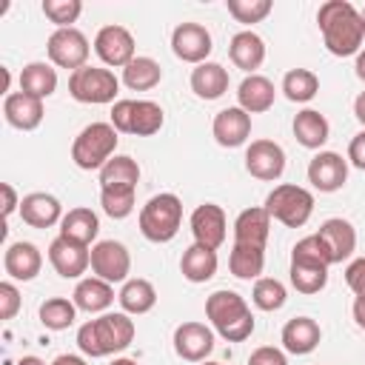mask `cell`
I'll return each mask as SVG.
<instances>
[{"label": "cell", "instance_id": "6da1fadb", "mask_svg": "<svg viewBox=\"0 0 365 365\" xmlns=\"http://www.w3.org/2000/svg\"><path fill=\"white\" fill-rule=\"evenodd\" d=\"M322 43L334 57L359 54L365 40V17L348 0H325L317 11Z\"/></svg>", "mask_w": 365, "mask_h": 365}, {"label": "cell", "instance_id": "7a4b0ae2", "mask_svg": "<svg viewBox=\"0 0 365 365\" xmlns=\"http://www.w3.org/2000/svg\"><path fill=\"white\" fill-rule=\"evenodd\" d=\"M131 339H134V322L128 319V314H103L80 325L77 331V348L91 359L125 351Z\"/></svg>", "mask_w": 365, "mask_h": 365}, {"label": "cell", "instance_id": "3957f363", "mask_svg": "<svg viewBox=\"0 0 365 365\" xmlns=\"http://www.w3.org/2000/svg\"><path fill=\"white\" fill-rule=\"evenodd\" d=\"M331 254L319 234L302 237L294 251H291V285L299 294H319L328 282V268H331Z\"/></svg>", "mask_w": 365, "mask_h": 365}, {"label": "cell", "instance_id": "277c9868", "mask_svg": "<svg viewBox=\"0 0 365 365\" xmlns=\"http://www.w3.org/2000/svg\"><path fill=\"white\" fill-rule=\"evenodd\" d=\"M205 317L211 319L214 331L225 342H242L254 334V314L237 291H228V288L214 291L205 299Z\"/></svg>", "mask_w": 365, "mask_h": 365}, {"label": "cell", "instance_id": "5b68a950", "mask_svg": "<svg viewBox=\"0 0 365 365\" xmlns=\"http://www.w3.org/2000/svg\"><path fill=\"white\" fill-rule=\"evenodd\" d=\"M117 128L111 123H91L86 125L74 143H71V160L77 168L83 171H94V168H103L111 157H114V148H117Z\"/></svg>", "mask_w": 365, "mask_h": 365}, {"label": "cell", "instance_id": "8992f818", "mask_svg": "<svg viewBox=\"0 0 365 365\" xmlns=\"http://www.w3.org/2000/svg\"><path fill=\"white\" fill-rule=\"evenodd\" d=\"M182 222V202L177 194H154L140 208V231L148 242H168Z\"/></svg>", "mask_w": 365, "mask_h": 365}, {"label": "cell", "instance_id": "52a82bcc", "mask_svg": "<svg viewBox=\"0 0 365 365\" xmlns=\"http://www.w3.org/2000/svg\"><path fill=\"white\" fill-rule=\"evenodd\" d=\"M262 208L271 214V220L282 222L285 228H299L314 214V194L308 188H302V185L282 182V185H277L265 197V205Z\"/></svg>", "mask_w": 365, "mask_h": 365}, {"label": "cell", "instance_id": "ba28073f", "mask_svg": "<svg viewBox=\"0 0 365 365\" xmlns=\"http://www.w3.org/2000/svg\"><path fill=\"white\" fill-rule=\"evenodd\" d=\"M163 123H165V114L151 100H117L111 108V125L123 134L151 137L163 128Z\"/></svg>", "mask_w": 365, "mask_h": 365}, {"label": "cell", "instance_id": "9c48e42d", "mask_svg": "<svg viewBox=\"0 0 365 365\" xmlns=\"http://www.w3.org/2000/svg\"><path fill=\"white\" fill-rule=\"evenodd\" d=\"M117 91H120V80L108 68L83 66V68H77V71L68 74V94L77 103H88V106L114 103Z\"/></svg>", "mask_w": 365, "mask_h": 365}, {"label": "cell", "instance_id": "30bf717a", "mask_svg": "<svg viewBox=\"0 0 365 365\" xmlns=\"http://www.w3.org/2000/svg\"><path fill=\"white\" fill-rule=\"evenodd\" d=\"M46 51H48V60H51L57 68H71V71H77V68L86 66L91 48H88L86 34L71 26V29H57V31L48 37Z\"/></svg>", "mask_w": 365, "mask_h": 365}, {"label": "cell", "instance_id": "8fae6325", "mask_svg": "<svg viewBox=\"0 0 365 365\" xmlns=\"http://www.w3.org/2000/svg\"><path fill=\"white\" fill-rule=\"evenodd\" d=\"M91 271L94 277L106 279V282H125L128 271H131V254L123 242L117 240H103L91 248Z\"/></svg>", "mask_w": 365, "mask_h": 365}, {"label": "cell", "instance_id": "7c38bea8", "mask_svg": "<svg viewBox=\"0 0 365 365\" xmlns=\"http://www.w3.org/2000/svg\"><path fill=\"white\" fill-rule=\"evenodd\" d=\"M245 168L262 182H274L285 171V151L274 140H254L245 151Z\"/></svg>", "mask_w": 365, "mask_h": 365}, {"label": "cell", "instance_id": "4fadbf2b", "mask_svg": "<svg viewBox=\"0 0 365 365\" xmlns=\"http://www.w3.org/2000/svg\"><path fill=\"white\" fill-rule=\"evenodd\" d=\"M94 51L106 66L125 68L137 54H134V37L123 26H103L94 37Z\"/></svg>", "mask_w": 365, "mask_h": 365}, {"label": "cell", "instance_id": "5bb4252c", "mask_svg": "<svg viewBox=\"0 0 365 365\" xmlns=\"http://www.w3.org/2000/svg\"><path fill=\"white\" fill-rule=\"evenodd\" d=\"M214 43H211V34L205 26L200 23H180L174 31H171V51L182 60V63H205V57L211 54Z\"/></svg>", "mask_w": 365, "mask_h": 365}, {"label": "cell", "instance_id": "9a60e30c", "mask_svg": "<svg viewBox=\"0 0 365 365\" xmlns=\"http://www.w3.org/2000/svg\"><path fill=\"white\" fill-rule=\"evenodd\" d=\"M48 262L54 265V271L66 279H77L80 274H86V268L91 265V251L88 245H80L74 240L66 237H54L48 245Z\"/></svg>", "mask_w": 365, "mask_h": 365}, {"label": "cell", "instance_id": "2e32d148", "mask_svg": "<svg viewBox=\"0 0 365 365\" xmlns=\"http://www.w3.org/2000/svg\"><path fill=\"white\" fill-rule=\"evenodd\" d=\"M174 351L185 362H205V356L214 351V331L202 322H182L174 328Z\"/></svg>", "mask_w": 365, "mask_h": 365}, {"label": "cell", "instance_id": "e0dca14e", "mask_svg": "<svg viewBox=\"0 0 365 365\" xmlns=\"http://www.w3.org/2000/svg\"><path fill=\"white\" fill-rule=\"evenodd\" d=\"M348 180V160H342V154L336 151H319L311 163H308V182L317 191H339Z\"/></svg>", "mask_w": 365, "mask_h": 365}, {"label": "cell", "instance_id": "ac0fdd59", "mask_svg": "<svg viewBox=\"0 0 365 365\" xmlns=\"http://www.w3.org/2000/svg\"><path fill=\"white\" fill-rule=\"evenodd\" d=\"M225 211L217 205V202H202L194 208L191 214V234H194V242L205 245V248H220L225 242Z\"/></svg>", "mask_w": 365, "mask_h": 365}, {"label": "cell", "instance_id": "d6986e66", "mask_svg": "<svg viewBox=\"0 0 365 365\" xmlns=\"http://www.w3.org/2000/svg\"><path fill=\"white\" fill-rule=\"evenodd\" d=\"M211 134L214 140L222 145V148H237L248 140L251 134V114L242 111L240 106H231V108H222L217 111L214 123H211Z\"/></svg>", "mask_w": 365, "mask_h": 365}, {"label": "cell", "instance_id": "ffe728a7", "mask_svg": "<svg viewBox=\"0 0 365 365\" xmlns=\"http://www.w3.org/2000/svg\"><path fill=\"white\" fill-rule=\"evenodd\" d=\"M3 117L9 125L20 128V131H34L43 123V100L26 94V91H14L6 94L3 100Z\"/></svg>", "mask_w": 365, "mask_h": 365}, {"label": "cell", "instance_id": "44dd1931", "mask_svg": "<svg viewBox=\"0 0 365 365\" xmlns=\"http://www.w3.org/2000/svg\"><path fill=\"white\" fill-rule=\"evenodd\" d=\"M20 217L31 228H51L54 222L63 220V205L54 194L34 191V194H26L20 200Z\"/></svg>", "mask_w": 365, "mask_h": 365}, {"label": "cell", "instance_id": "7402d4cb", "mask_svg": "<svg viewBox=\"0 0 365 365\" xmlns=\"http://www.w3.org/2000/svg\"><path fill=\"white\" fill-rule=\"evenodd\" d=\"M3 268L11 279H20V282H29L40 274L43 268V254L34 242H11L3 254Z\"/></svg>", "mask_w": 365, "mask_h": 365}, {"label": "cell", "instance_id": "603a6c76", "mask_svg": "<svg viewBox=\"0 0 365 365\" xmlns=\"http://www.w3.org/2000/svg\"><path fill=\"white\" fill-rule=\"evenodd\" d=\"M317 234L325 242V248L331 254V262H342V259H348L356 251V228L348 220H342V217L325 220Z\"/></svg>", "mask_w": 365, "mask_h": 365}, {"label": "cell", "instance_id": "cb8c5ba5", "mask_svg": "<svg viewBox=\"0 0 365 365\" xmlns=\"http://www.w3.org/2000/svg\"><path fill=\"white\" fill-rule=\"evenodd\" d=\"M140 165L137 160L117 154L100 168V191H137Z\"/></svg>", "mask_w": 365, "mask_h": 365}, {"label": "cell", "instance_id": "d4e9b609", "mask_svg": "<svg viewBox=\"0 0 365 365\" xmlns=\"http://www.w3.org/2000/svg\"><path fill=\"white\" fill-rule=\"evenodd\" d=\"M319 339H322V331H319L317 319H311V317H294L282 328V348L297 356L311 354L319 345Z\"/></svg>", "mask_w": 365, "mask_h": 365}, {"label": "cell", "instance_id": "484cf974", "mask_svg": "<svg viewBox=\"0 0 365 365\" xmlns=\"http://www.w3.org/2000/svg\"><path fill=\"white\" fill-rule=\"evenodd\" d=\"M268 234H271V214L265 208H245L234 220V242H240V245L265 248Z\"/></svg>", "mask_w": 365, "mask_h": 365}, {"label": "cell", "instance_id": "4316f807", "mask_svg": "<svg viewBox=\"0 0 365 365\" xmlns=\"http://www.w3.org/2000/svg\"><path fill=\"white\" fill-rule=\"evenodd\" d=\"M228 57H231V63H234L237 68L254 74V68H259L262 60H265V43H262V37H259L257 31H251V29L237 31V34L231 37Z\"/></svg>", "mask_w": 365, "mask_h": 365}, {"label": "cell", "instance_id": "83f0119b", "mask_svg": "<svg viewBox=\"0 0 365 365\" xmlns=\"http://www.w3.org/2000/svg\"><path fill=\"white\" fill-rule=\"evenodd\" d=\"M274 97H277L274 83H271L268 77H262V74H248V77L240 83V88H237L240 108L248 111V114H262V111H268V108L274 106Z\"/></svg>", "mask_w": 365, "mask_h": 365}, {"label": "cell", "instance_id": "f1b7e54d", "mask_svg": "<svg viewBox=\"0 0 365 365\" xmlns=\"http://www.w3.org/2000/svg\"><path fill=\"white\" fill-rule=\"evenodd\" d=\"M191 91L200 97V100H217L228 91V71L220 66V63H200L194 71H191Z\"/></svg>", "mask_w": 365, "mask_h": 365}, {"label": "cell", "instance_id": "f546056e", "mask_svg": "<svg viewBox=\"0 0 365 365\" xmlns=\"http://www.w3.org/2000/svg\"><path fill=\"white\" fill-rule=\"evenodd\" d=\"M97 231H100V220L91 208H71L60 220V237L74 240L80 245H91L97 240Z\"/></svg>", "mask_w": 365, "mask_h": 365}, {"label": "cell", "instance_id": "4dcf8cb0", "mask_svg": "<svg viewBox=\"0 0 365 365\" xmlns=\"http://www.w3.org/2000/svg\"><path fill=\"white\" fill-rule=\"evenodd\" d=\"M180 271L188 282H208L217 274V251L205 248L200 242L188 245L182 259H180Z\"/></svg>", "mask_w": 365, "mask_h": 365}, {"label": "cell", "instance_id": "1f68e13d", "mask_svg": "<svg viewBox=\"0 0 365 365\" xmlns=\"http://www.w3.org/2000/svg\"><path fill=\"white\" fill-rule=\"evenodd\" d=\"M111 302H114V288H111V282H106L100 277L80 279L74 288V305L80 311L97 314V311H106Z\"/></svg>", "mask_w": 365, "mask_h": 365}, {"label": "cell", "instance_id": "d6a6232c", "mask_svg": "<svg viewBox=\"0 0 365 365\" xmlns=\"http://www.w3.org/2000/svg\"><path fill=\"white\" fill-rule=\"evenodd\" d=\"M328 134H331V125H328V120L319 111L305 108V111H299L294 117V137H297L299 145H305V148H322L325 140H328Z\"/></svg>", "mask_w": 365, "mask_h": 365}, {"label": "cell", "instance_id": "836d02e7", "mask_svg": "<svg viewBox=\"0 0 365 365\" xmlns=\"http://www.w3.org/2000/svg\"><path fill=\"white\" fill-rule=\"evenodd\" d=\"M117 299H120L123 314H137L140 317V314H148L157 305V291H154V285L148 279L137 277V279H125L123 282Z\"/></svg>", "mask_w": 365, "mask_h": 365}, {"label": "cell", "instance_id": "e575fe53", "mask_svg": "<svg viewBox=\"0 0 365 365\" xmlns=\"http://www.w3.org/2000/svg\"><path fill=\"white\" fill-rule=\"evenodd\" d=\"M228 268L237 279H259V274L265 268V248L234 242L231 257H228Z\"/></svg>", "mask_w": 365, "mask_h": 365}, {"label": "cell", "instance_id": "d590c367", "mask_svg": "<svg viewBox=\"0 0 365 365\" xmlns=\"http://www.w3.org/2000/svg\"><path fill=\"white\" fill-rule=\"evenodd\" d=\"M54 88H57V71L48 63H29V66H23V71H20V91L43 100V97H51Z\"/></svg>", "mask_w": 365, "mask_h": 365}, {"label": "cell", "instance_id": "8d00e7d4", "mask_svg": "<svg viewBox=\"0 0 365 365\" xmlns=\"http://www.w3.org/2000/svg\"><path fill=\"white\" fill-rule=\"evenodd\" d=\"M163 80V68L157 60L151 57H134L125 68H123V83L131 91H148Z\"/></svg>", "mask_w": 365, "mask_h": 365}, {"label": "cell", "instance_id": "74e56055", "mask_svg": "<svg viewBox=\"0 0 365 365\" xmlns=\"http://www.w3.org/2000/svg\"><path fill=\"white\" fill-rule=\"evenodd\" d=\"M282 91L291 103H308L314 100V94L319 91V80L314 71L308 68H291L285 77H282Z\"/></svg>", "mask_w": 365, "mask_h": 365}, {"label": "cell", "instance_id": "f35d334b", "mask_svg": "<svg viewBox=\"0 0 365 365\" xmlns=\"http://www.w3.org/2000/svg\"><path fill=\"white\" fill-rule=\"evenodd\" d=\"M77 317V305L74 299H66V297H51L40 305V322L48 328V331H66Z\"/></svg>", "mask_w": 365, "mask_h": 365}, {"label": "cell", "instance_id": "ab89813d", "mask_svg": "<svg viewBox=\"0 0 365 365\" xmlns=\"http://www.w3.org/2000/svg\"><path fill=\"white\" fill-rule=\"evenodd\" d=\"M251 299L259 311H279L285 305V285L274 277H259L254 282V291H251Z\"/></svg>", "mask_w": 365, "mask_h": 365}, {"label": "cell", "instance_id": "60d3db41", "mask_svg": "<svg viewBox=\"0 0 365 365\" xmlns=\"http://www.w3.org/2000/svg\"><path fill=\"white\" fill-rule=\"evenodd\" d=\"M274 3L271 0H228V14L237 20V23H262L268 14H271Z\"/></svg>", "mask_w": 365, "mask_h": 365}, {"label": "cell", "instance_id": "b9f144b4", "mask_svg": "<svg viewBox=\"0 0 365 365\" xmlns=\"http://www.w3.org/2000/svg\"><path fill=\"white\" fill-rule=\"evenodd\" d=\"M83 3L80 0H43V14L57 29H71V23L80 17Z\"/></svg>", "mask_w": 365, "mask_h": 365}, {"label": "cell", "instance_id": "7bdbcfd3", "mask_svg": "<svg viewBox=\"0 0 365 365\" xmlns=\"http://www.w3.org/2000/svg\"><path fill=\"white\" fill-rule=\"evenodd\" d=\"M137 191H100V205L111 220H125L134 211Z\"/></svg>", "mask_w": 365, "mask_h": 365}, {"label": "cell", "instance_id": "ee69618b", "mask_svg": "<svg viewBox=\"0 0 365 365\" xmlns=\"http://www.w3.org/2000/svg\"><path fill=\"white\" fill-rule=\"evenodd\" d=\"M20 311V291L14 282H0V317L3 319H14V314Z\"/></svg>", "mask_w": 365, "mask_h": 365}, {"label": "cell", "instance_id": "f6af8a7d", "mask_svg": "<svg viewBox=\"0 0 365 365\" xmlns=\"http://www.w3.org/2000/svg\"><path fill=\"white\" fill-rule=\"evenodd\" d=\"M345 282H348V288L356 294V299L365 302V257L354 259V262L345 268Z\"/></svg>", "mask_w": 365, "mask_h": 365}, {"label": "cell", "instance_id": "bcb514c9", "mask_svg": "<svg viewBox=\"0 0 365 365\" xmlns=\"http://www.w3.org/2000/svg\"><path fill=\"white\" fill-rule=\"evenodd\" d=\"M248 365H288V359H285V354H282L279 348L262 345V348H257V351L248 356Z\"/></svg>", "mask_w": 365, "mask_h": 365}, {"label": "cell", "instance_id": "7dc6e473", "mask_svg": "<svg viewBox=\"0 0 365 365\" xmlns=\"http://www.w3.org/2000/svg\"><path fill=\"white\" fill-rule=\"evenodd\" d=\"M348 160H351V165H356L359 171H365V131H359L356 137H351V143H348Z\"/></svg>", "mask_w": 365, "mask_h": 365}, {"label": "cell", "instance_id": "c3c4849f", "mask_svg": "<svg viewBox=\"0 0 365 365\" xmlns=\"http://www.w3.org/2000/svg\"><path fill=\"white\" fill-rule=\"evenodd\" d=\"M3 188V217H11V211L14 208H20V202H17V194H14V188H11V182H3L0 185Z\"/></svg>", "mask_w": 365, "mask_h": 365}, {"label": "cell", "instance_id": "681fc988", "mask_svg": "<svg viewBox=\"0 0 365 365\" xmlns=\"http://www.w3.org/2000/svg\"><path fill=\"white\" fill-rule=\"evenodd\" d=\"M354 117L365 125V91H359V94H356V100H354Z\"/></svg>", "mask_w": 365, "mask_h": 365}, {"label": "cell", "instance_id": "f907efd6", "mask_svg": "<svg viewBox=\"0 0 365 365\" xmlns=\"http://www.w3.org/2000/svg\"><path fill=\"white\" fill-rule=\"evenodd\" d=\"M51 365H88V362H86L83 356H74V354H60Z\"/></svg>", "mask_w": 365, "mask_h": 365}, {"label": "cell", "instance_id": "816d5d0a", "mask_svg": "<svg viewBox=\"0 0 365 365\" xmlns=\"http://www.w3.org/2000/svg\"><path fill=\"white\" fill-rule=\"evenodd\" d=\"M354 319H356L359 328H365V302H362V299L354 302Z\"/></svg>", "mask_w": 365, "mask_h": 365}, {"label": "cell", "instance_id": "f5cc1de1", "mask_svg": "<svg viewBox=\"0 0 365 365\" xmlns=\"http://www.w3.org/2000/svg\"><path fill=\"white\" fill-rule=\"evenodd\" d=\"M354 68H356V77L365 83V51L356 54V66H354Z\"/></svg>", "mask_w": 365, "mask_h": 365}, {"label": "cell", "instance_id": "db71d44e", "mask_svg": "<svg viewBox=\"0 0 365 365\" xmlns=\"http://www.w3.org/2000/svg\"><path fill=\"white\" fill-rule=\"evenodd\" d=\"M17 365H46V362H43L40 356H23V359H20Z\"/></svg>", "mask_w": 365, "mask_h": 365}, {"label": "cell", "instance_id": "11a10c76", "mask_svg": "<svg viewBox=\"0 0 365 365\" xmlns=\"http://www.w3.org/2000/svg\"><path fill=\"white\" fill-rule=\"evenodd\" d=\"M111 365H137V362H134V359H125V356H123V359H114Z\"/></svg>", "mask_w": 365, "mask_h": 365}, {"label": "cell", "instance_id": "9f6ffc18", "mask_svg": "<svg viewBox=\"0 0 365 365\" xmlns=\"http://www.w3.org/2000/svg\"><path fill=\"white\" fill-rule=\"evenodd\" d=\"M202 365H222V362H202Z\"/></svg>", "mask_w": 365, "mask_h": 365}, {"label": "cell", "instance_id": "6f0895ef", "mask_svg": "<svg viewBox=\"0 0 365 365\" xmlns=\"http://www.w3.org/2000/svg\"><path fill=\"white\" fill-rule=\"evenodd\" d=\"M362 17H365V9H362Z\"/></svg>", "mask_w": 365, "mask_h": 365}]
</instances>
